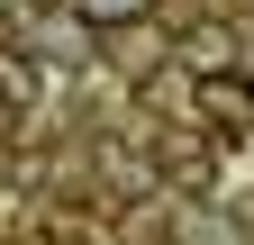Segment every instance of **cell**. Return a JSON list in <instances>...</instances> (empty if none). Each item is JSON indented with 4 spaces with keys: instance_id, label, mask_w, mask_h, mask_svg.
Wrapping results in <instances>:
<instances>
[{
    "instance_id": "obj_1",
    "label": "cell",
    "mask_w": 254,
    "mask_h": 245,
    "mask_svg": "<svg viewBox=\"0 0 254 245\" xmlns=\"http://www.w3.org/2000/svg\"><path fill=\"white\" fill-rule=\"evenodd\" d=\"M145 136H154V127H145ZM154 182H164L173 200H190V209L227 200V191H218V182H227V173H218V145H209L200 127H164V136H154Z\"/></svg>"
},
{
    "instance_id": "obj_2",
    "label": "cell",
    "mask_w": 254,
    "mask_h": 245,
    "mask_svg": "<svg viewBox=\"0 0 254 245\" xmlns=\"http://www.w3.org/2000/svg\"><path fill=\"white\" fill-rule=\"evenodd\" d=\"M190 118H200L209 145H254V73L245 64L200 73V82H190Z\"/></svg>"
},
{
    "instance_id": "obj_3",
    "label": "cell",
    "mask_w": 254,
    "mask_h": 245,
    "mask_svg": "<svg viewBox=\"0 0 254 245\" xmlns=\"http://www.w3.org/2000/svg\"><path fill=\"white\" fill-rule=\"evenodd\" d=\"M0 100H9L18 118H37V100H46V73H37V55H27V46H0Z\"/></svg>"
},
{
    "instance_id": "obj_4",
    "label": "cell",
    "mask_w": 254,
    "mask_h": 245,
    "mask_svg": "<svg viewBox=\"0 0 254 245\" xmlns=\"http://www.w3.org/2000/svg\"><path fill=\"white\" fill-rule=\"evenodd\" d=\"M236 46H245V37H236V27H218V18H209V27H190V37H182V55H190V73H227V64H236Z\"/></svg>"
},
{
    "instance_id": "obj_5",
    "label": "cell",
    "mask_w": 254,
    "mask_h": 245,
    "mask_svg": "<svg viewBox=\"0 0 254 245\" xmlns=\"http://www.w3.org/2000/svg\"><path fill=\"white\" fill-rule=\"evenodd\" d=\"M73 9H82V27H100V37H109V27H136L154 0H73Z\"/></svg>"
},
{
    "instance_id": "obj_6",
    "label": "cell",
    "mask_w": 254,
    "mask_h": 245,
    "mask_svg": "<svg viewBox=\"0 0 254 245\" xmlns=\"http://www.w3.org/2000/svg\"><path fill=\"white\" fill-rule=\"evenodd\" d=\"M0 136H18V109H9V100H0Z\"/></svg>"
},
{
    "instance_id": "obj_7",
    "label": "cell",
    "mask_w": 254,
    "mask_h": 245,
    "mask_svg": "<svg viewBox=\"0 0 254 245\" xmlns=\"http://www.w3.org/2000/svg\"><path fill=\"white\" fill-rule=\"evenodd\" d=\"M18 9H73V0H18Z\"/></svg>"
},
{
    "instance_id": "obj_8",
    "label": "cell",
    "mask_w": 254,
    "mask_h": 245,
    "mask_svg": "<svg viewBox=\"0 0 254 245\" xmlns=\"http://www.w3.org/2000/svg\"><path fill=\"white\" fill-rule=\"evenodd\" d=\"M9 9H18V0H0V18H9Z\"/></svg>"
}]
</instances>
